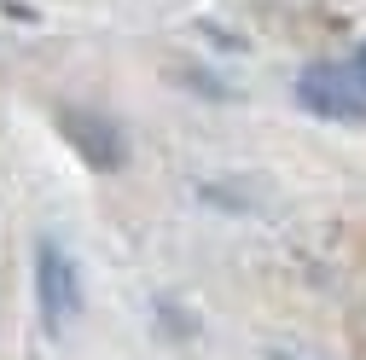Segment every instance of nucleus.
I'll return each mask as SVG.
<instances>
[{
	"instance_id": "1",
	"label": "nucleus",
	"mask_w": 366,
	"mask_h": 360,
	"mask_svg": "<svg viewBox=\"0 0 366 360\" xmlns=\"http://www.w3.org/2000/svg\"><path fill=\"white\" fill-rule=\"evenodd\" d=\"M297 105L320 122H343V128H360L366 122V87L343 70V64H308L297 76Z\"/></svg>"
},
{
	"instance_id": "2",
	"label": "nucleus",
	"mask_w": 366,
	"mask_h": 360,
	"mask_svg": "<svg viewBox=\"0 0 366 360\" xmlns=\"http://www.w3.org/2000/svg\"><path fill=\"white\" fill-rule=\"evenodd\" d=\"M35 296H41V320H47V331H64L81 314V274H76V256L59 239H41L35 244Z\"/></svg>"
},
{
	"instance_id": "3",
	"label": "nucleus",
	"mask_w": 366,
	"mask_h": 360,
	"mask_svg": "<svg viewBox=\"0 0 366 360\" xmlns=\"http://www.w3.org/2000/svg\"><path fill=\"white\" fill-rule=\"evenodd\" d=\"M355 81L366 87V41H360V53H355Z\"/></svg>"
}]
</instances>
